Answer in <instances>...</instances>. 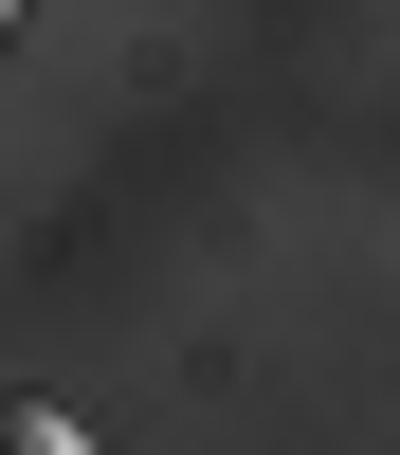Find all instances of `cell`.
<instances>
[{"instance_id":"obj_1","label":"cell","mask_w":400,"mask_h":455,"mask_svg":"<svg viewBox=\"0 0 400 455\" xmlns=\"http://www.w3.org/2000/svg\"><path fill=\"white\" fill-rule=\"evenodd\" d=\"M0 455H73V401H0Z\"/></svg>"},{"instance_id":"obj_2","label":"cell","mask_w":400,"mask_h":455,"mask_svg":"<svg viewBox=\"0 0 400 455\" xmlns=\"http://www.w3.org/2000/svg\"><path fill=\"white\" fill-rule=\"evenodd\" d=\"M0 19H19V0H0Z\"/></svg>"}]
</instances>
